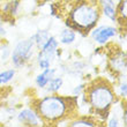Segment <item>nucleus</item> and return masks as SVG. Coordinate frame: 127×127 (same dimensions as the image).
Listing matches in <instances>:
<instances>
[{
	"label": "nucleus",
	"instance_id": "1",
	"mask_svg": "<svg viewBox=\"0 0 127 127\" xmlns=\"http://www.w3.org/2000/svg\"><path fill=\"white\" fill-rule=\"evenodd\" d=\"M44 125H59L68 121L76 116L79 107V96H64L57 94H47L40 97L32 104Z\"/></svg>",
	"mask_w": 127,
	"mask_h": 127
},
{
	"label": "nucleus",
	"instance_id": "2",
	"mask_svg": "<svg viewBox=\"0 0 127 127\" xmlns=\"http://www.w3.org/2000/svg\"><path fill=\"white\" fill-rule=\"evenodd\" d=\"M82 94L89 106V113L99 118L100 123L106 121L112 106L119 99L114 90L113 82L102 76L89 81Z\"/></svg>",
	"mask_w": 127,
	"mask_h": 127
},
{
	"label": "nucleus",
	"instance_id": "3",
	"mask_svg": "<svg viewBox=\"0 0 127 127\" xmlns=\"http://www.w3.org/2000/svg\"><path fill=\"white\" fill-rule=\"evenodd\" d=\"M100 10L96 0H75L67 12L65 26L81 36H88L99 22Z\"/></svg>",
	"mask_w": 127,
	"mask_h": 127
},
{
	"label": "nucleus",
	"instance_id": "4",
	"mask_svg": "<svg viewBox=\"0 0 127 127\" xmlns=\"http://www.w3.org/2000/svg\"><path fill=\"white\" fill-rule=\"evenodd\" d=\"M36 52V46L31 37L20 39L10 51V63L14 68H22L32 60Z\"/></svg>",
	"mask_w": 127,
	"mask_h": 127
},
{
	"label": "nucleus",
	"instance_id": "5",
	"mask_svg": "<svg viewBox=\"0 0 127 127\" xmlns=\"http://www.w3.org/2000/svg\"><path fill=\"white\" fill-rule=\"evenodd\" d=\"M118 35V27L111 24H97L89 32L91 40L100 46L107 45L111 39L116 38Z\"/></svg>",
	"mask_w": 127,
	"mask_h": 127
},
{
	"label": "nucleus",
	"instance_id": "6",
	"mask_svg": "<svg viewBox=\"0 0 127 127\" xmlns=\"http://www.w3.org/2000/svg\"><path fill=\"white\" fill-rule=\"evenodd\" d=\"M15 119L20 125L22 126H29V127H39L44 126V123L42 118L38 116L36 110L31 107H23L15 114Z\"/></svg>",
	"mask_w": 127,
	"mask_h": 127
},
{
	"label": "nucleus",
	"instance_id": "7",
	"mask_svg": "<svg viewBox=\"0 0 127 127\" xmlns=\"http://www.w3.org/2000/svg\"><path fill=\"white\" fill-rule=\"evenodd\" d=\"M97 5L99 7L100 15L111 22H117V2L118 0H96Z\"/></svg>",
	"mask_w": 127,
	"mask_h": 127
},
{
	"label": "nucleus",
	"instance_id": "8",
	"mask_svg": "<svg viewBox=\"0 0 127 127\" xmlns=\"http://www.w3.org/2000/svg\"><path fill=\"white\" fill-rule=\"evenodd\" d=\"M22 7V0H5L0 5V13L6 19H13L20 14Z\"/></svg>",
	"mask_w": 127,
	"mask_h": 127
},
{
	"label": "nucleus",
	"instance_id": "9",
	"mask_svg": "<svg viewBox=\"0 0 127 127\" xmlns=\"http://www.w3.org/2000/svg\"><path fill=\"white\" fill-rule=\"evenodd\" d=\"M110 68L114 74L126 73V53L124 51H117L110 59Z\"/></svg>",
	"mask_w": 127,
	"mask_h": 127
},
{
	"label": "nucleus",
	"instance_id": "10",
	"mask_svg": "<svg viewBox=\"0 0 127 127\" xmlns=\"http://www.w3.org/2000/svg\"><path fill=\"white\" fill-rule=\"evenodd\" d=\"M58 74V68L56 67H49V68H45V69H42L40 73H38L35 77V86H36L38 89H44L46 87V84L49 83V81Z\"/></svg>",
	"mask_w": 127,
	"mask_h": 127
},
{
	"label": "nucleus",
	"instance_id": "11",
	"mask_svg": "<svg viewBox=\"0 0 127 127\" xmlns=\"http://www.w3.org/2000/svg\"><path fill=\"white\" fill-rule=\"evenodd\" d=\"M99 121L95 119V118L90 117V116H82L79 118H73L68 121L67 126L70 127H95L98 126Z\"/></svg>",
	"mask_w": 127,
	"mask_h": 127
},
{
	"label": "nucleus",
	"instance_id": "12",
	"mask_svg": "<svg viewBox=\"0 0 127 127\" xmlns=\"http://www.w3.org/2000/svg\"><path fill=\"white\" fill-rule=\"evenodd\" d=\"M58 42L61 45H66V46H69V45H73L75 42H76L77 38V33L74 30H72L70 28H64L63 30L59 32V36L57 37Z\"/></svg>",
	"mask_w": 127,
	"mask_h": 127
},
{
	"label": "nucleus",
	"instance_id": "13",
	"mask_svg": "<svg viewBox=\"0 0 127 127\" xmlns=\"http://www.w3.org/2000/svg\"><path fill=\"white\" fill-rule=\"evenodd\" d=\"M64 82H65V80H64L63 75H58L57 74L49 81V83L44 88V90H45L46 94H57L64 87Z\"/></svg>",
	"mask_w": 127,
	"mask_h": 127
},
{
	"label": "nucleus",
	"instance_id": "14",
	"mask_svg": "<svg viewBox=\"0 0 127 127\" xmlns=\"http://www.w3.org/2000/svg\"><path fill=\"white\" fill-rule=\"evenodd\" d=\"M50 35L51 33L49 32V30H46V29H39V30H37L36 32L31 36L37 50H39L40 47L43 46L44 43H45L47 40V38L50 37Z\"/></svg>",
	"mask_w": 127,
	"mask_h": 127
},
{
	"label": "nucleus",
	"instance_id": "15",
	"mask_svg": "<svg viewBox=\"0 0 127 127\" xmlns=\"http://www.w3.org/2000/svg\"><path fill=\"white\" fill-rule=\"evenodd\" d=\"M15 75H16V68H7L0 70V87L9 84L15 79Z\"/></svg>",
	"mask_w": 127,
	"mask_h": 127
},
{
	"label": "nucleus",
	"instance_id": "16",
	"mask_svg": "<svg viewBox=\"0 0 127 127\" xmlns=\"http://www.w3.org/2000/svg\"><path fill=\"white\" fill-rule=\"evenodd\" d=\"M114 90H116V94H117V96H118V98H119V99L126 100V98H127L126 75H124V76H120V80L118 81V83L114 84Z\"/></svg>",
	"mask_w": 127,
	"mask_h": 127
},
{
	"label": "nucleus",
	"instance_id": "17",
	"mask_svg": "<svg viewBox=\"0 0 127 127\" xmlns=\"http://www.w3.org/2000/svg\"><path fill=\"white\" fill-rule=\"evenodd\" d=\"M15 114H16V110L14 107H1L0 109V124H8L12 119L15 118Z\"/></svg>",
	"mask_w": 127,
	"mask_h": 127
},
{
	"label": "nucleus",
	"instance_id": "18",
	"mask_svg": "<svg viewBox=\"0 0 127 127\" xmlns=\"http://www.w3.org/2000/svg\"><path fill=\"white\" fill-rule=\"evenodd\" d=\"M117 14L119 19H123V20H126L127 19V0H118Z\"/></svg>",
	"mask_w": 127,
	"mask_h": 127
},
{
	"label": "nucleus",
	"instance_id": "19",
	"mask_svg": "<svg viewBox=\"0 0 127 127\" xmlns=\"http://www.w3.org/2000/svg\"><path fill=\"white\" fill-rule=\"evenodd\" d=\"M86 84L87 83H80V84H76L75 87H74L73 91H72V95L74 96H81V94L84 91V88H86Z\"/></svg>",
	"mask_w": 127,
	"mask_h": 127
},
{
	"label": "nucleus",
	"instance_id": "20",
	"mask_svg": "<svg viewBox=\"0 0 127 127\" xmlns=\"http://www.w3.org/2000/svg\"><path fill=\"white\" fill-rule=\"evenodd\" d=\"M10 57V50L8 46H5L1 49V59H2L3 61H6L8 58Z\"/></svg>",
	"mask_w": 127,
	"mask_h": 127
},
{
	"label": "nucleus",
	"instance_id": "21",
	"mask_svg": "<svg viewBox=\"0 0 127 127\" xmlns=\"http://www.w3.org/2000/svg\"><path fill=\"white\" fill-rule=\"evenodd\" d=\"M6 33V29H5V26H3V23L0 21V36H2V35H5Z\"/></svg>",
	"mask_w": 127,
	"mask_h": 127
},
{
	"label": "nucleus",
	"instance_id": "22",
	"mask_svg": "<svg viewBox=\"0 0 127 127\" xmlns=\"http://www.w3.org/2000/svg\"><path fill=\"white\" fill-rule=\"evenodd\" d=\"M42 1H44V2H53L56 0H42Z\"/></svg>",
	"mask_w": 127,
	"mask_h": 127
}]
</instances>
